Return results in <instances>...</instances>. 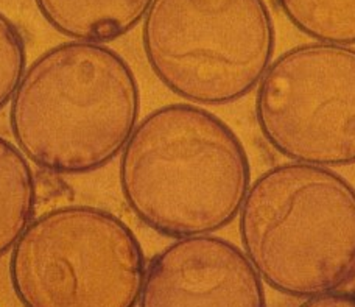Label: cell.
Instances as JSON below:
<instances>
[{"mask_svg":"<svg viewBox=\"0 0 355 307\" xmlns=\"http://www.w3.org/2000/svg\"><path fill=\"white\" fill-rule=\"evenodd\" d=\"M126 204L145 226L172 239L207 235L236 220L250 189V159L225 120L175 103L145 116L120 155Z\"/></svg>","mask_w":355,"mask_h":307,"instance_id":"cell-1","label":"cell"},{"mask_svg":"<svg viewBox=\"0 0 355 307\" xmlns=\"http://www.w3.org/2000/svg\"><path fill=\"white\" fill-rule=\"evenodd\" d=\"M139 111L141 92L125 58L105 44L73 41L24 70L10 100V128L30 163L83 175L123 150Z\"/></svg>","mask_w":355,"mask_h":307,"instance_id":"cell-2","label":"cell"},{"mask_svg":"<svg viewBox=\"0 0 355 307\" xmlns=\"http://www.w3.org/2000/svg\"><path fill=\"white\" fill-rule=\"evenodd\" d=\"M239 233L259 276L282 295L310 298L355 278V189L327 167L266 170L246 192Z\"/></svg>","mask_w":355,"mask_h":307,"instance_id":"cell-3","label":"cell"},{"mask_svg":"<svg viewBox=\"0 0 355 307\" xmlns=\"http://www.w3.org/2000/svg\"><path fill=\"white\" fill-rule=\"evenodd\" d=\"M142 47L153 74L195 105H230L254 91L276 31L265 0H151Z\"/></svg>","mask_w":355,"mask_h":307,"instance_id":"cell-4","label":"cell"},{"mask_svg":"<svg viewBox=\"0 0 355 307\" xmlns=\"http://www.w3.org/2000/svg\"><path fill=\"white\" fill-rule=\"evenodd\" d=\"M145 270L130 226L85 204L36 217L10 258L11 287L24 307H136Z\"/></svg>","mask_w":355,"mask_h":307,"instance_id":"cell-5","label":"cell"},{"mask_svg":"<svg viewBox=\"0 0 355 307\" xmlns=\"http://www.w3.org/2000/svg\"><path fill=\"white\" fill-rule=\"evenodd\" d=\"M256 120L290 161L355 164V49L312 42L279 55L257 85Z\"/></svg>","mask_w":355,"mask_h":307,"instance_id":"cell-6","label":"cell"},{"mask_svg":"<svg viewBox=\"0 0 355 307\" xmlns=\"http://www.w3.org/2000/svg\"><path fill=\"white\" fill-rule=\"evenodd\" d=\"M137 307H266L245 253L212 234L176 239L150 260Z\"/></svg>","mask_w":355,"mask_h":307,"instance_id":"cell-7","label":"cell"},{"mask_svg":"<svg viewBox=\"0 0 355 307\" xmlns=\"http://www.w3.org/2000/svg\"><path fill=\"white\" fill-rule=\"evenodd\" d=\"M37 10L62 36L81 42H107L142 21L151 0H35Z\"/></svg>","mask_w":355,"mask_h":307,"instance_id":"cell-8","label":"cell"},{"mask_svg":"<svg viewBox=\"0 0 355 307\" xmlns=\"http://www.w3.org/2000/svg\"><path fill=\"white\" fill-rule=\"evenodd\" d=\"M36 184L28 159L0 138V258L12 249L35 217Z\"/></svg>","mask_w":355,"mask_h":307,"instance_id":"cell-9","label":"cell"},{"mask_svg":"<svg viewBox=\"0 0 355 307\" xmlns=\"http://www.w3.org/2000/svg\"><path fill=\"white\" fill-rule=\"evenodd\" d=\"M279 10L312 40L338 46L355 44V0H276Z\"/></svg>","mask_w":355,"mask_h":307,"instance_id":"cell-10","label":"cell"},{"mask_svg":"<svg viewBox=\"0 0 355 307\" xmlns=\"http://www.w3.org/2000/svg\"><path fill=\"white\" fill-rule=\"evenodd\" d=\"M25 63L27 52L21 30L0 13V110L15 94L24 75Z\"/></svg>","mask_w":355,"mask_h":307,"instance_id":"cell-11","label":"cell"},{"mask_svg":"<svg viewBox=\"0 0 355 307\" xmlns=\"http://www.w3.org/2000/svg\"><path fill=\"white\" fill-rule=\"evenodd\" d=\"M297 307H355V290H334L306 298Z\"/></svg>","mask_w":355,"mask_h":307,"instance_id":"cell-12","label":"cell"}]
</instances>
